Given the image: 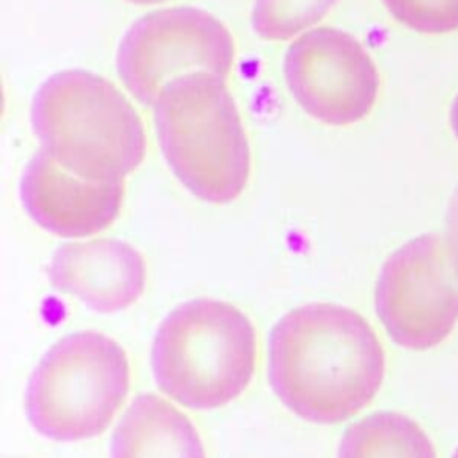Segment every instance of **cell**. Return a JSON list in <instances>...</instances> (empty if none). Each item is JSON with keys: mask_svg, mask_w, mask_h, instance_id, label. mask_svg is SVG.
<instances>
[{"mask_svg": "<svg viewBox=\"0 0 458 458\" xmlns=\"http://www.w3.org/2000/svg\"><path fill=\"white\" fill-rule=\"evenodd\" d=\"M383 376V347L354 310L311 302L288 311L270 331V386L304 420L352 417L377 394Z\"/></svg>", "mask_w": 458, "mask_h": 458, "instance_id": "cell-1", "label": "cell"}, {"mask_svg": "<svg viewBox=\"0 0 458 458\" xmlns=\"http://www.w3.org/2000/svg\"><path fill=\"white\" fill-rule=\"evenodd\" d=\"M30 120L41 150L86 181H123L147 154L136 109L91 72L64 70L47 79L34 95Z\"/></svg>", "mask_w": 458, "mask_h": 458, "instance_id": "cell-2", "label": "cell"}, {"mask_svg": "<svg viewBox=\"0 0 458 458\" xmlns=\"http://www.w3.org/2000/svg\"><path fill=\"white\" fill-rule=\"evenodd\" d=\"M154 125L168 166L195 197L225 204L243 191L250 152L224 77L191 72L168 81L154 104Z\"/></svg>", "mask_w": 458, "mask_h": 458, "instance_id": "cell-3", "label": "cell"}, {"mask_svg": "<svg viewBox=\"0 0 458 458\" xmlns=\"http://www.w3.org/2000/svg\"><path fill=\"white\" fill-rule=\"evenodd\" d=\"M256 333L234 306L191 299L166 315L152 345V372L161 392L195 410L218 408L249 385Z\"/></svg>", "mask_w": 458, "mask_h": 458, "instance_id": "cell-4", "label": "cell"}, {"mask_svg": "<svg viewBox=\"0 0 458 458\" xmlns=\"http://www.w3.org/2000/svg\"><path fill=\"white\" fill-rule=\"evenodd\" d=\"M131 385L125 351L109 336L82 331L54 344L34 369L25 411L32 428L61 442L102 433Z\"/></svg>", "mask_w": 458, "mask_h": 458, "instance_id": "cell-5", "label": "cell"}, {"mask_svg": "<svg viewBox=\"0 0 458 458\" xmlns=\"http://www.w3.org/2000/svg\"><path fill=\"white\" fill-rule=\"evenodd\" d=\"M233 57V36L224 23L195 7H172L129 27L116 52V70L134 98L154 106L174 77L202 70L225 79Z\"/></svg>", "mask_w": 458, "mask_h": 458, "instance_id": "cell-6", "label": "cell"}, {"mask_svg": "<svg viewBox=\"0 0 458 458\" xmlns=\"http://www.w3.org/2000/svg\"><path fill=\"white\" fill-rule=\"evenodd\" d=\"M376 311L390 338L406 349H429L451 335L458 322V274L440 236H417L385 261Z\"/></svg>", "mask_w": 458, "mask_h": 458, "instance_id": "cell-7", "label": "cell"}, {"mask_svg": "<svg viewBox=\"0 0 458 458\" xmlns=\"http://www.w3.org/2000/svg\"><path fill=\"white\" fill-rule=\"evenodd\" d=\"M284 79L299 106L329 125L365 118L379 89L377 68L361 43L329 27L313 29L290 45Z\"/></svg>", "mask_w": 458, "mask_h": 458, "instance_id": "cell-8", "label": "cell"}, {"mask_svg": "<svg viewBox=\"0 0 458 458\" xmlns=\"http://www.w3.org/2000/svg\"><path fill=\"white\" fill-rule=\"evenodd\" d=\"M20 195L29 216L43 229L66 238L89 236L106 229L118 216L123 181L81 179L39 150L23 170Z\"/></svg>", "mask_w": 458, "mask_h": 458, "instance_id": "cell-9", "label": "cell"}, {"mask_svg": "<svg viewBox=\"0 0 458 458\" xmlns=\"http://www.w3.org/2000/svg\"><path fill=\"white\" fill-rule=\"evenodd\" d=\"M57 292L79 297L98 313L129 308L145 290L143 256L125 242L100 238L61 245L48 265Z\"/></svg>", "mask_w": 458, "mask_h": 458, "instance_id": "cell-10", "label": "cell"}, {"mask_svg": "<svg viewBox=\"0 0 458 458\" xmlns=\"http://www.w3.org/2000/svg\"><path fill=\"white\" fill-rule=\"evenodd\" d=\"M111 454L116 458L204 456V447L186 415L154 394H141L114 428Z\"/></svg>", "mask_w": 458, "mask_h": 458, "instance_id": "cell-11", "label": "cell"}, {"mask_svg": "<svg viewBox=\"0 0 458 458\" xmlns=\"http://www.w3.org/2000/svg\"><path fill=\"white\" fill-rule=\"evenodd\" d=\"M340 456H433L431 442L410 419L392 411L352 424L340 444Z\"/></svg>", "mask_w": 458, "mask_h": 458, "instance_id": "cell-12", "label": "cell"}, {"mask_svg": "<svg viewBox=\"0 0 458 458\" xmlns=\"http://www.w3.org/2000/svg\"><path fill=\"white\" fill-rule=\"evenodd\" d=\"M338 0H256L252 27L274 41L290 39L320 21Z\"/></svg>", "mask_w": 458, "mask_h": 458, "instance_id": "cell-13", "label": "cell"}, {"mask_svg": "<svg viewBox=\"0 0 458 458\" xmlns=\"http://www.w3.org/2000/svg\"><path fill=\"white\" fill-rule=\"evenodd\" d=\"M390 14L417 32L444 34L458 29V0H383Z\"/></svg>", "mask_w": 458, "mask_h": 458, "instance_id": "cell-14", "label": "cell"}, {"mask_svg": "<svg viewBox=\"0 0 458 458\" xmlns=\"http://www.w3.org/2000/svg\"><path fill=\"white\" fill-rule=\"evenodd\" d=\"M445 247L449 252V259L458 274V188L451 195L445 215Z\"/></svg>", "mask_w": 458, "mask_h": 458, "instance_id": "cell-15", "label": "cell"}, {"mask_svg": "<svg viewBox=\"0 0 458 458\" xmlns=\"http://www.w3.org/2000/svg\"><path fill=\"white\" fill-rule=\"evenodd\" d=\"M451 125H453V131L458 138V95H456V98L453 102V107H451Z\"/></svg>", "mask_w": 458, "mask_h": 458, "instance_id": "cell-16", "label": "cell"}, {"mask_svg": "<svg viewBox=\"0 0 458 458\" xmlns=\"http://www.w3.org/2000/svg\"><path fill=\"white\" fill-rule=\"evenodd\" d=\"M131 4H138V5H147V4H161V2H166V0H127Z\"/></svg>", "mask_w": 458, "mask_h": 458, "instance_id": "cell-17", "label": "cell"}]
</instances>
